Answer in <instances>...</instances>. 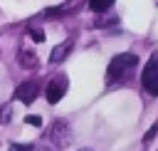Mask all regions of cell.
I'll return each instance as SVG.
<instances>
[{"instance_id": "6da1fadb", "label": "cell", "mask_w": 158, "mask_h": 151, "mask_svg": "<svg viewBox=\"0 0 158 151\" xmlns=\"http://www.w3.org/2000/svg\"><path fill=\"white\" fill-rule=\"evenodd\" d=\"M138 67V57L131 54V52H123V54H116L111 62H109V69H106V84H116V82H123L128 79Z\"/></svg>"}, {"instance_id": "277c9868", "label": "cell", "mask_w": 158, "mask_h": 151, "mask_svg": "<svg viewBox=\"0 0 158 151\" xmlns=\"http://www.w3.org/2000/svg\"><path fill=\"white\" fill-rule=\"evenodd\" d=\"M37 94H40V82L37 79H27L15 89V99H20L22 104H32L37 99Z\"/></svg>"}, {"instance_id": "7a4b0ae2", "label": "cell", "mask_w": 158, "mask_h": 151, "mask_svg": "<svg viewBox=\"0 0 158 151\" xmlns=\"http://www.w3.org/2000/svg\"><path fill=\"white\" fill-rule=\"evenodd\" d=\"M141 84L151 97H158V52L151 54V59L146 62V67L141 72Z\"/></svg>"}, {"instance_id": "52a82bcc", "label": "cell", "mask_w": 158, "mask_h": 151, "mask_svg": "<svg viewBox=\"0 0 158 151\" xmlns=\"http://www.w3.org/2000/svg\"><path fill=\"white\" fill-rule=\"evenodd\" d=\"M111 5H114V0H89V7L94 12H106Z\"/></svg>"}, {"instance_id": "30bf717a", "label": "cell", "mask_w": 158, "mask_h": 151, "mask_svg": "<svg viewBox=\"0 0 158 151\" xmlns=\"http://www.w3.org/2000/svg\"><path fill=\"white\" fill-rule=\"evenodd\" d=\"M156 134H158V124H153V126H151V131L143 136V144H151V139H153Z\"/></svg>"}, {"instance_id": "8992f818", "label": "cell", "mask_w": 158, "mask_h": 151, "mask_svg": "<svg viewBox=\"0 0 158 151\" xmlns=\"http://www.w3.org/2000/svg\"><path fill=\"white\" fill-rule=\"evenodd\" d=\"M20 64H22L25 69H32V67H37V57H35V52H30V50H22V52H20Z\"/></svg>"}, {"instance_id": "ba28073f", "label": "cell", "mask_w": 158, "mask_h": 151, "mask_svg": "<svg viewBox=\"0 0 158 151\" xmlns=\"http://www.w3.org/2000/svg\"><path fill=\"white\" fill-rule=\"evenodd\" d=\"M30 37H32L35 42H44V32L37 30V27H30Z\"/></svg>"}, {"instance_id": "3957f363", "label": "cell", "mask_w": 158, "mask_h": 151, "mask_svg": "<svg viewBox=\"0 0 158 151\" xmlns=\"http://www.w3.org/2000/svg\"><path fill=\"white\" fill-rule=\"evenodd\" d=\"M67 87H69V82H67V74H59V77L49 79V84H47V92H44L47 101H49V104H57V101H59V99L67 94Z\"/></svg>"}, {"instance_id": "5b68a950", "label": "cell", "mask_w": 158, "mask_h": 151, "mask_svg": "<svg viewBox=\"0 0 158 151\" xmlns=\"http://www.w3.org/2000/svg\"><path fill=\"white\" fill-rule=\"evenodd\" d=\"M69 52H72V42H64L62 47H54V50H52V54H49V62H52V64H59V62H62V59H64Z\"/></svg>"}, {"instance_id": "9c48e42d", "label": "cell", "mask_w": 158, "mask_h": 151, "mask_svg": "<svg viewBox=\"0 0 158 151\" xmlns=\"http://www.w3.org/2000/svg\"><path fill=\"white\" fill-rule=\"evenodd\" d=\"M25 121H27L30 126H42V116H35V114H30V116H25Z\"/></svg>"}, {"instance_id": "8fae6325", "label": "cell", "mask_w": 158, "mask_h": 151, "mask_svg": "<svg viewBox=\"0 0 158 151\" xmlns=\"http://www.w3.org/2000/svg\"><path fill=\"white\" fill-rule=\"evenodd\" d=\"M12 151H32V146H12Z\"/></svg>"}]
</instances>
